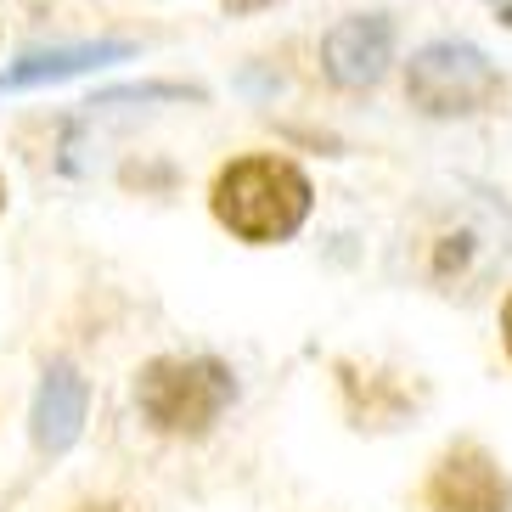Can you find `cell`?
<instances>
[{
    "mask_svg": "<svg viewBox=\"0 0 512 512\" xmlns=\"http://www.w3.org/2000/svg\"><path fill=\"white\" fill-rule=\"evenodd\" d=\"M214 220L242 242H287L310 220V181L287 158H237L214 181Z\"/></svg>",
    "mask_w": 512,
    "mask_h": 512,
    "instance_id": "6da1fadb",
    "label": "cell"
},
{
    "mask_svg": "<svg viewBox=\"0 0 512 512\" xmlns=\"http://www.w3.org/2000/svg\"><path fill=\"white\" fill-rule=\"evenodd\" d=\"M237 400V377L214 355H158L136 372V406L158 434L203 439Z\"/></svg>",
    "mask_w": 512,
    "mask_h": 512,
    "instance_id": "7a4b0ae2",
    "label": "cell"
},
{
    "mask_svg": "<svg viewBox=\"0 0 512 512\" xmlns=\"http://www.w3.org/2000/svg\"><path fill=\"white\" fill-rule=\"evenodd\" d=\"M406 96L428 119H467V113H484L501 96V74L479 46H467V40H434V46H422L411 57Z\"/></svg>",
    "mask_w": 512,
    "mask_h": 512,
    "instance_id": "3957f363",
    "label": "cell"
},
{
    "mask_svg": "<svg viewBox=\"0 0 512 512\" xmlns=\"http://www.w3.org/2000/svg\"><path fill=\"white\" fill-rule=\"evenodd\" d=\"M428 512H512V479L484 445H451L422 484Z\"/></svg>",
    "mask_w": 512,
    "mask_h": 512,
    "instance_id": "277c9868",
    "label": "cell"
},
{
    "mask_svg": "<svg viewBox=\"0 0 512 512\" xmlns=\"http://www.w3.org/2000/svg\"><path fill=\"white\" fill-rule=\"evenodd\" d=\"M389 62H394V23L383 12H355L321 40V68L344 91L377 85V79L389 74Z\"/></svg>",
    "mask_w": 512,
    "mask_h": 512,
    "instance_id": "5b68a950",
    "label": "cell"
},
{
    "mask_svg": "<svg viewBox=\"0 0 512 512\" xmlns=\"http://www.w3.org/2000/svg\"><path fill=\"white\" fill-rule=\"evenodd\" d=\"M85 411H91V383L79 377V366H68V361L46 366L40 394H34V411H29L34 451H40V456L74 451L79 428H85Z\"/></svg>",
    "mask_w": 512,
    "mask_h": 512,
    "instance_id": "8992f818",
    "label": "cell"
},
{
    "mask_svg": "<svg viewBox=\"0 0 512 512\" xmlns=\"http://www.w3.org/2000/svg\"><path fill=\"white\" fill-rule=\"evenodd\" d=\"M130 46L124 40H96V46H57V51H29L23 62H12L0 74V91H29V85H57V79L91 74V68H107V62H124Z\"/></svg>",
    "mask_w": 512,
    "mask_h": 512,
    "instance_id": "52a82bcc",
    "label": "cell"
},
{
    "mask_svg": "<svg viewBox=\"0 0 512 512\" xmlns=\"http://www.w3.org/2000/svg\"><path fill=\"white\" fill-rule=\"evenodd\" d=\"M231 17H254V12H265V6H276V0H220Z\"/></svg>",
    "mask_w": 512,
    "mask_h": 512,
    "instance_id": "ba28073f",
    "label": "cell"
},
{
    "mask_svg": "<svg viewBox=\"0 0 512 512\" xmlns=\"http://www.w3.org/2000/svg\"><path fill=\"white\" fill-rule=\"evenodd\" d=\"M501 338H507V355H512V299L501 304Z\"/></svg>",
    "mask_w": 512,
    "mask_h": 512,
    "instance_id": "9c48e42d",
    "label": "cell"
},
{
    "mask_svg": "<svg viewBox=\"0 0 512 512\" xmlns=\"http://www.w3.org/2000/svg\"><path fill=\"white\" fill-rule=\"evenodd\" d=\"M79 512H119V507H79Z\"/></svg>",
    "mask_w": 512,
    "mask_h": 512,
    "instance_id": "30bf717a",
    "label": "cell"
},
{
    "mask_svg": "<svg viewBox=\"0 0 512 512\" xmlns=\"http://www.w3.org/2000/svg\"><path fill=\"white\" fill-rule=\"evenodd\" d=\"M0 203H6V186H0Z\"/></svg>",
    "mask_w": 512,
    "mask_h": 512,
    "instance_id": "8fae6325",
    "label": "cell"
}]
</instances>
